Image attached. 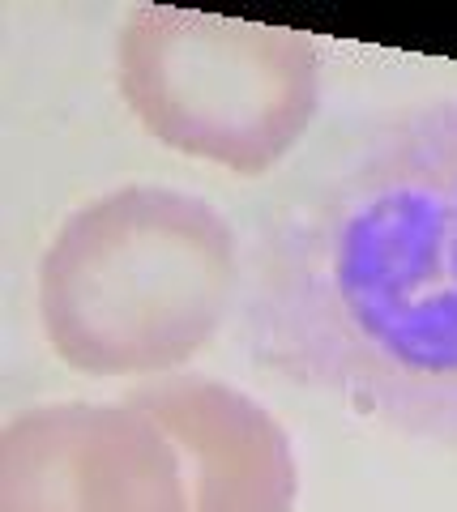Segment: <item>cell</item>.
Returning a JSON list of instances; mask_svg holds the SVG:
<instances>
[{"instance_id":"obj_1","label":"cell","mask_w":457,"mask_h":512,"mask_svg":"<svg viewBox=\"0 0 457 512\" xmlns=\"http://www.w3.org/2000/svg\"><path fill=\"white\" fill-rule=\"evenodd\" d=\"M248 338L299 389L457 448V94L381 120L282 210Z\"/></svg>"},{"instance_id":"obj_2","label":"cell","mask_w":457,"mask_h":512,"mask_svg":"<svg viewBox=\"0 0 457 512\" xmlns=\"http://www.w3.org/2000/svg\"><path fill=\"white\" fill-rule=\"evenodd\" d=\"M240 291V244L206 197L112 188L60 222L39 261V325L86 376H167L206 350Z\"/></svg>"},{"instance_id":"obj_3","label":"cell","mask_w":457,"mask_h":512,"mask_svg":"<svg viewBox=\"0 0 457 512\" xmlns=\"http://www.w3.org/2000/svg\"><path fill=\"white\" fill-rule=\"evenodd\" d=\"M116 82L167 150L265 175L317 120L321 52L299 30L141 5L120 30Z\"/></svg>"},{"instance_id":"obj_4","label":"cell","mask_w":457,"mask_h":512,"mask_svg":"<svg viewBox=\"0 0 457 512\" xmlns=\"http://www.w3.org/2000/svg\"><path fill=\"white\" fill-rule=\"evenodd\" d=\"M0 512H188L171 436L129 397L30 406L0 427Z\"/></svg>"},{"instance_id":"obj_5","label":"cell","mask_w":457,"mask_h":512,"mask_svg":"<svg viewBox=\"0 0 457 512\" xmlns=\"http://www.w3.org/2000/svg\"><path fill=\"white\" fill-rule=\"evenodd\" d=\"M124 397L176 444L188 512H295V448L257 397L206 376H163Z\"/></svg>"}]
</instances>
